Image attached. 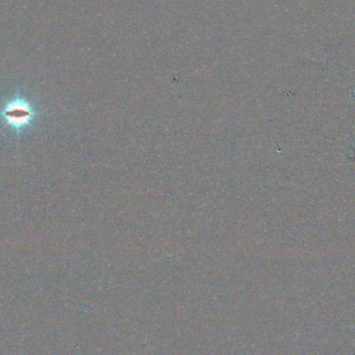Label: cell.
<instances>
[{
    "instance_id": "cell-1",
    "label": "cell",
    "mask_w": 355,
    "mask_h": 355,
    "mask_svg": "<svg viewBox=\"0 0 355 355\" xmlns=\"http://www.w3.org/2000/svg\"><path fill=\"white\" fill-rule=\"evenodd\" d=\"M0 116L5 124L16 131L28 127L35 116L32 105L23 98L8 101L0 110Z\"/></svg>"
}]
</instances>
